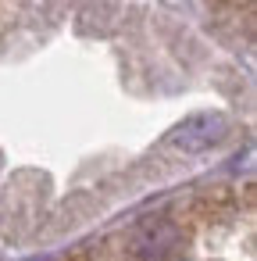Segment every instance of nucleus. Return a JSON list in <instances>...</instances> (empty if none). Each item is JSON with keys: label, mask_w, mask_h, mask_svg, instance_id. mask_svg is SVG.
<instances>
[{"label": "nucleus", "mask_w": 257, "mask_h": 261, "mask_svg": "<svg viewBox=\"0 0 257 261\" xmlns=\"http://www.w3.org/2000/svg\"><path fill=\"white\" fill-rule=\"evenodd\" d=\"M225 115L221 111H200V115H189L182 118L172 133H168V143L172 150L179 154H200L207 147H214L221 136H225Z\"/></svg>", "instance_id": "1"}, {"label": "nucleus", "mask_w": 257, "mask_h": 261, "mask_svg": "<svg viewBox=\"0 0 257 261\" xmlns=\"http://www.w3.org/2000/svg\"><path fill=\"white\" fill-rule=\"evenodd\" d=\"M172 243H175V229L168 222H154L136 236V257L139 261H157L172 250Z\"/></svg>", "instance_id": "2"}]
</instances>
